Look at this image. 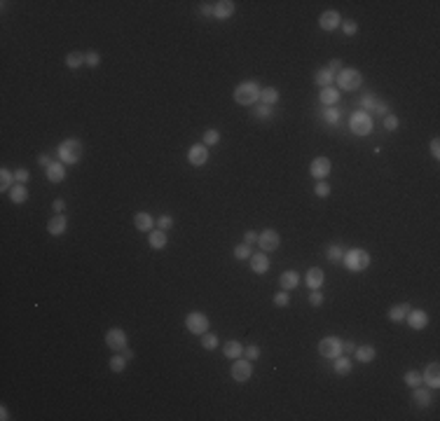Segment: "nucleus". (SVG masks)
<instances>
[{
    "label": "nucleus",
    "instance_id": "34",
    "mask_svg": "<svg viewBox=\"0 0 440 421\" xmlns=\"http://www.w3.org/2000/svg\"><path fill=\"white\" fill-rule=\"evenodd\" d=\"M127 363H129V360H127L124 356H113L108 365H110V370H113L115 374H120V372H124V368H127Z\"/></svg>",
    "mask_w": 440,
    "mask_h": 421
},
{
    "label": "nucleus",
    "instance_id": "59",
    "mask_svg": "<svg viewBox=\"0 0 440 421\" xmlns=\"http://www.w3.org/2000/svg\"><path fill=\"white\" fill-rule=\"evenodd\" d=\"M344 351H347V354L356 351V344H354V342H342V354H344Z\"/></svg>",
    "mask_w": 440,
    "mask_h": 421
},
{
    "label": "nucleus",
    "instance_id": "51",
    "mask_svg": "<svg viewBox=\"0 0 440 421\" xmlns=\"http://www.w3.org/2000/svg\"><path fill=\"white\" fill-rule=\"evenodd\" d=\"M309 304H314V307H321V304H323L321 290H311V292H309Z\"/></svg>",
    "mask_w": 440,
    "mask_h": 421
},
{
    "label": "nucleus",
    "instance_id": "7",
    "mask_svg": "<svg viewBox=\"0 0 440 421\" xmlns=\"http://www.w3.org/2000/svg\"><path fill=\"white\" fill-rule=\"evenodd\" d=\"M319 354L323 358H337V356H342V340H337V337H323L319 342Z\"/></svg>",
    "mask_w": 440,
    "mask_h": 421
},
{
    "label": "nucleus",
    "instance_id": "60",
    "mask_svg": "<svg viewBox=\"0 0 440 421\" xmlns=\"http://www.w3.org/2000/svg\"><path fill=\"white\" fill-rule=\"evenodd\" d=\"M38 162H40V166H45V169H47V166L52 164V157H49V155H40V157H38Z\"/></svg>",
    "mask_w": 440,
    "mask_h": 421
},
{
    "label": "nucleus",
    "instance_id": "46",
    "mask_svg": "<svg viewBox=\"0 0 440 421\" xmlns=\"http://www.w3.org/2000/svg\"><path fill=\"white\" fill-rule=\"evenodd\" d=\"M84 64L89 68H96L98 64H101V56H98V52H87L84 54Z\"/></svg>",
    "mask_w": 440,
    "mask_h": 421
},
{
    "label": "nucleus",
    "instance_id": "24",
    "mask_svg": "<svg viewBox=\"0 0 440 421\" xmlns=\"http://www.w3.org/2000/svg\"><path fill=\"white\" fill-rule=\"evenodd\" d=\"M305 278H307V286H309V288H311V290H319L321 286H323V278H326V276H323V272H321L319 267H311Z\"/></svg>",
    "mask_w": 440,
    "mask_h": 421
},
{
    "label": "nucleus",
    "instance_id": "50",
    "mask_svg": "<svg viewBox=\"0 0 440 421\" xmlns=\"http://www.w3.org/2000/svg\"><path fill=\"white\" fill-rule=\"evenodd\" d=\"M157 227L164 229V232H166V229H171V227H174V218H171V215H162L160 220H157Z\"/></svg>",
    "mask_w": 440,
    "mask_h": 421
},
{
    "label": "nucleus",
    "instance_id": "49",
    "mask_svg": "<svg viewBox=\"0 0 440 421\" xmlns=\"http://www.w3.org/2000/svg\"><path fill=\"white\" fill-rule=\"evenodd\" d=\"M288 302H291V297H288V290H279V292L274 295V304H277V307H286Z\"/></svg>",
    "mask_w": 440,
    "mask_h": 421
},
{
    "label": "nucleus",
    "instance_id": "47",
    "mask_svg": "<svg viewBox=\"0 0 440 421\" xmlns=\"http://www.w3.org/2000/svg\"><path fill=\"white\" fill-rule=\"evenodd\" d=\"M314 192H316V197H328V194H330V185H328V180H319V185H316V190H314Z\"/></svg>",
    "mask_w": 440,
    "mask_h": 421
},
{
    "label": "nucleus",
    "instance_id": "36",
    "mask_svg": "<svg viewBox=\"0 0 440 421\" xmlns=\"http://www.w3.org/2000/svg\"><path fill=\"white\" fill-rule=\"evenodd\" d=\"M326 258H328L330 262H342V258H344V248H342V246H330V248L326 250Z\"/></svg>",
    "mask_w": 440,
    "mask_h": 421
},
{
    "label": "nucleus",
    "instance_id": "14",
    "mask_svg": "<svg viewBox=\"0 0 440 421\" xmlns=\"http://www.w3.org/2000/svg\"><path fill=\"white\" fill-rule=\"evenodd\" d=\"M422 384H426V386H431V389H438L440 386V365L438 363L426 365V370L422 372Z\"/></svg>",
    "mask_w": 440,
    "mask_h": 421
},
{
    "label": "nucleus",
    "instance_id": "17",
    "mask_svg": "<svg viewBox=\"0 0 440 421\" xmlns=\"http://www.w3.org/2000/svg\"><path fill=\"white\" fill-rule=\"evenodd\" d=\"M319 24L323 31H335V28H340L342 24V19H340V12H335V10H328V12L321 14Z\"/></svg>",
    "mask_w": 440,
    "mask_h": 421
},
{
    "label": "nucleus",
    "instance_id": "28",
    "mask_svg": "<svg viewBox=\"0 0 440 421\" xmlns=\"http://www.w3.org/2000/svg\"><path fill=\"white\" fill-rule=\"evenodd\" d=\"M223 354H225L227 358H241V356H244V346H241L237 340H229V342H225V346H223Z\"/></svg>",
    "mask_w": 440,
    "mask_h": 421
},
{
    "label": "nucleus",
    "instance_id": "52",
    "mask_svg": "<svg viewBox=\"0 0 440 421\" xmlns=\"http://www.w3.org/2000/svg\"><path fill=\"white\" fill-rule=\"evenodd\" d=\"M328 70H330V73H333L335 78H337V75L342 73V61H340V59H333V61L328 64Z\"/></svg>",
    "mask_w": 440,
    "mask_h": 421
},
{
    "label": "nucleus",
    "instance_id": "48",
    "mask_svg": "<svg viewBox=\"0 0 440 421\" xmlns=\"http://www.w3.org/2000/svg\"><path fill=\"white\" fill-rule=\"evenodd\" d=\"M340 26H342V31H344V35H354V33L359 31V24H356L354 19H349V21H342Z\"/></svg>",
    "mask_w": 440,
    "mask_h": 421
},
{
    "label": "nucleus",
    "instance_id": "40",
    "mask_svg": "<svg viewBox=\"0 0 440 421\" xmlns=\"http://www.w3.org/2000/svg\"><path fill=\"white\" fill-rule=\"evenodd\" d=\"M323 119H326L328 124H337V122H340V110H337L335 105L326 108V113H323Z\"/></svg>",
    "mask_w": 440,
    "mask_h": 421
},
{
    "label": "nucleus",
    "instance_id": "30",
    "mask_svg": "<svg viewBox=\"0 0 440 421\" xmlns=\"http://www.w3.org/2000/svg\"><path fill=\"white\" fill-rule=\"evenodd\" d=\"M410 314V304H396V307H391L389 309V318L391 321H405V316Z\"/></svg>",
    "mask_w": 440,
    "mask_h": 421
},
{
    "label": "nucleus",
    "instance_id": "9",
    "mask_svg": "<svg viewBox=\"0 0 440 421\" xmlns=\"http://www.w3.org/2000/svg\"><path fill=\"white\" fill-rule=\"evenodd\" d=\"M251 374H253V365L244 358H234V363H232V379H237V382H248L251 379Z\"/></svg>",
    "mask_w": 440,
    "mask_h": 421
},
{
    "label": "nucleus",
    "instance_id": "20",
    "mask_svg": "<svg viewBox=\"0 0 440 421\" xmlns=\"http://www.w3.org/2000/svg\"><path fill=\"white\" fill-rule=\"evenodd\" d=\"M297 283H300V274L297 272H283L279 276V286H281V290H295L297 288Z\"/></svg>",
    "mask_w": 440,
    "mask_h": 421
},
{
    "label": "nucleus",
    "instance_id": "42",
    "mask_svg": "<svg viewBox=\"0 0 440 421\" xmlns=\"http://www.w3.org/2000/svg\"><path fill=\"white\" fill-rule=\"evenodd\" d=\"M253 253H251V246H246V243H239L237 248H234V258L237 260H248Z\"/></svg>",
    "mask_w": 440,
    "mask_h": 421
},
{
    "label": "nucleus",
    "instance_id": "39",
    "mask_svg": "<svg viewBox=\"0 0 440 421\" xmlns=\"http://www.w3.org/2000/svg\"><path fill=\"white\" fill-rule=\"evenodd\" d=\"M201 346H204L206 351H213V349H218V337H215V335H211V332H204V335H201Z\"/></svg>",
    "mask_w": 440,
    "mask_h": 421
},
{
    "label": "nucleus",
    "instance_id": "13",
    "mask_svg": "<svg viewBox=\"0 0 440 421\" xmlns=\"http://www.w3.org/2000/svg\"><path fill=\"white\" fill-rule=\"evenodd\" d=\"M405 318H407V325L412 330H424L428 325V314L424 309H410V314Z\"/></svg>",
    "mask_w": 440,
    "mask_h": 421
},
{
    "label": "nucleus",
    "instance_id": "29",
    "mask_svg": "<svg viewBox=\"0 0 440 421\" xmlns=\"http://www.w3.org/2000/svg\"><path fill=\"white\" fill-rule=\"evenodd\" d=\"M10 199H12L14 204H24L28 199V190H26V185H21V183H16L10 190Z\"/></svg>",
    "mask_w": 440,
    "mask_h": 421
},
{
    "label": "nucleus",
    "instance_id": "33",
    "mask_svg": "<svg viewBox=\"0 0 440 421\" xmlns=\"http://www.w3.org/2000/svg\"><path fill=\"white\" fill-rule=\"evenodd\" d=\"M333 368H335L337 374H349V372H351V358H347V356H337Z\"/></svg>",
    "mask_w": 440,
    "mask_h": 421
},
{
    "label": "nucleus",
    "instance_id": "54",
    "mask_svg": "<svg viewBox=\"0 0 440 421\" xmlns=\"http://www.w3.org/2000/svg\"><path fill=\"white\" fill-rule=\"evenodd\" d=\"M28 176H31V173H28L26 169H16V171H14V178H16V183H21V185H24V183L28 180Z\"/></svg>",
    "mask_w": 440,
    "mask_h": 421
},
{
    "label": "nucleus",
    "instance_id": "4",
    "mask_svg": "<svg viewBox=\"0 0 440 421\" xmlns=\"http://www.w3.org/2000/svg\"><path fill=\"white\" fill-rule=\"evenodd\" d=\"M234 101L239 105H253L260 101V87L258 82H241L234 89Z\"/></svg>",
    "mask_w": 440,
    "mask_h": 421
},
{
    "label": "nucleus",
    "instance_id": "22",
    "mask_svg": "<svg viewBox=\"0 0 440 421\" xmlns=\"http://www.w3.org/2000/svg\"><path fill=\"white\" fill-rule=\"evenodd\" d=\"M258 103H265V105H274L279 103V89L277 87H265V89H260V101Z\"/></svg>",
    "mask_w": 440,
    "mask_h": 421
},
{
    "label": "nucleus",
    "instance_id": "32",
    "mask_svg": "<svg viewBox=\"0 0 440 421\" xmlns=\"http://www.w3.org/2000/svg\"><path fill=\"white\" fill-rule=\"evenodd\" d=\"M414 403H417V407H428L431 405V393H428L424 386H417L414 389Z\"/></svg>",
    "mask_w": 440,
    "mask_h": 421
},
{
    "label": "nucleus",
    "instance_id": "45",
    "mask_svg": "<svg viewBox=\"0 0 440 421\" xmlns=\"http://www.w3.org/2000/svg\"><path fill=\"white\" fill-rule=\"evenodd\" d=\"M258 356H260V346H255V344L244 346V358H246V360H255Z\"/></svg>",
    "mask_w": 440,
    "mask_h": 421
},
{
    "label": "nucleus",
    "instance_id": "38",
    "mask_svg": "<svg viewBox=\"0 0 440 421\" xmlns=\"http://www.w3.org/2000/svg\"><path fill=\"white\" fill-rule=\"evenodd\" d=\"M201 143L206 145V147H209V145L220 143V133L215 131V129H206V131H204V136H201Z\"/></svg>",
    "mask_w": 440,
    "mask_h": 421
},
{
    "label": "nucleus",
    "instance_id": "21",
    "mask_svg": "<svg viewBox=\"0 0 440 421\" xmlns=\"http://www.w3.org/2000/svg\"><path fill=\"white\" fill-rule=\"evenodd\" d=\"M319 98H321V103L323 105H335L337 101H340V89L337 87H323L321 89V94H319Z\"/></svg>",
    "mask_w": 440,
    "mask_h": 421
},
{
    "label": "nucleus",
    "instance_id": "57",
    "mask_svg": "<svg viewBox=\"0 0 440 421\" xmlns=\"http://www.w3.org/2000/svg\"><path fill=\"white\" fill-rule=\"evenodd\" d=\"M199 12L204 14V16H213V5H211V2H204V5L199 7Z\"/></svg>",
    "mask_w": 440,
    "mask_h": 421
},
{
    "label": "nucleus",
    "instance_id": "23",
    "mask_svg": "<svg viewBox=\"0 0 440 421\" xmlns=\"http://www.w3.org/2000/svg\"><path fill=\"white\" fill-rule=\"evenodd\" d=\"M354 354H356V360H360V363H373L377 351H375V346H370V344H363V346H356Z\"/></svg>",
    "mask_w": 440,
    "mask_h": 421
},
{
    "label": "nucleus",
    "instance_id": "31",
    "mask_svg": "<svg viewBox=\"0 0 440 421\" xmlns=\"http://www.w3.org/2000/svg\"><path fill=\"white\" fill-rule=\"evenodd\" d=\"M14 185H16V178H14V173H12V171H7V169H2V171H0V190H2V192H10Z\"/></svg>",
    "mask_w": 440,
    "mask_h": 421
},
{
    "label": "nucleus",
    "instance_id": "15",
    "mask_svg": "<svg viewBox=\"0 0 440 421\" xmlns=\"http://www.w3.org/2000/svg\"><path fill=\"white\" fill-rule=\"evenodd\" d=\"M66 227H68V218L64 213H56L54 218H49V223H47V232L52 237H61L66 232Z\"/></svg>",
    "mask_w": 440,
    "mask_h": 421
},
{
    "label": "nucleus",
    "instance_id": "1",
    "mask_svg": "<svg viewBox=\"0 0 440 421\" xmlns=\"http://www.w3.org/2000/svg\"><path fill=\"white\" fill-rule=\"evenodd\" d=\"M56 155H59V162L64 164H78L82 159V143L78 138H66L64 143H59Z\"/></svg>",
    "mask_w": 440,
    "mask_h": 421
},
{
    "label": "nucleus",
    "instance_id": "2",
    "mask_svg": "<svg viewBox=\"0 0 440 421\" xmlns=\"http://www.w3.org/2000/svg\"><path fill=\"white\" fill-rule=\"evenodd\" d=\"M342 262H344V267H347L349 272H363V269H368V267H370V253H368V250H363V248L344 250Z\"/></svg>",
    "mask_w": 440,
    "mask_h": 421
},
{
    "label": "nucleus",
    "instance_id": "44",
    "mask_svg": "<svg viewBox=\"0 0 440 421\" xmlns=\"http://www.w3.org/2000/svg\"><path fill=\"white\" fill-rule=\"evenodd\" d=\"M384 129H387V131H396V129H398V117L391 115V113L384 115Z\"/></svg>",
    "mask_w": 440,
    "mask_h": 421
},
{
    "label": "nucleus",
    "instance_id": "11",
    "mask_svg": "<svg viewBox=\"0 0 440 421\" xmlns=\"http://www.w3.org/2000/svg\"><path fill=\"white\" fill-rule=\"evenodd\" d=\"M187 162H190L192 166H204V164L209 162V147H206L204 143L192 145V147L187 150Z\"/></svg>",
    "mask_w": 440,
    "mask_h": 421
},
{
    "label": "nucleus",
    "instance_id": "27",
    "mask_svg": "<svg viewBox=\"0 0 440 421\" xmlns=\"http://www.w3.org/2000/svg\"><path fill=\"white\" fill-rule=\"evenodd\" d=\"M333 80H335V75L328 70V68H319L316 75H314V82L319 84L321 89H323V87H333Z\"/></svg>",
    "mask_w": 440,
    "mask_h": 421
},
{
    "label": "nucleus",
    "instance_id": "41",
    "mask_svg": "<svg viewBox=\"0 0 440 421\" xmlns=\"http://www.w3.org/2000/svg\"><path fill=\"white\" fill-rule=\"evenodd\" d=\"M405 384H407L410 389H417V386H422V374H419V372H414V370H410V372L405 374Z\"/></svg>",
    "mask_w": 440,
    "mask_h": 421
},
{
    "label": "nucleus",
    "instance_id": "56",
    "mask_svg": "<svg viewBox=\"0 0 440 421\" xmlns=\"http://www.w3.org/2000/svg\"><path fill=\"white\" fill-rule=\"evenodd\" d=\"M428 150H431V155H433L436 159L440 157V141H438V138H433V141H431V145H428Z\"/></svg>",
    "mask_w": 440,
    "mask_h": 421
},
{
    "label": "nucleus",
    "instance_id": "5",
    "mask_svg": "<svg viewBox=\"0 0 440 421\" xmlns=\"http://www.w3.org/2000/svg\"><path fill=\"white\" fill-rule=\"evenodd\" d=\"M337 89H344V92H354L359 89L360 82H363V75H360L356 68H342V73L337 75Z\"/></svg>",
    "mask_w": 440,
    "mask_h": 421
},
{
    "label": "nucleus",
    "instance_id": "43",
    "mask_svg": "<svg viewBox=\"0 0 440 421\" xmlns=\"http://www.w3.org/2000/svg\"><path fill=\"white\" fill-rule=\"evenodd\" d=\"M253 117H260V119H267V117H272V105L258 103V108H255V110H253Z\"/></svg>",
    "mask_w": 440,
    "mask_h": 421
},
{
    "label": "nucleus",
    "instance_id": "58",
    "mask_svg": "<svg viewBox=\"0 0 440 421\" xmlns=\"http://www.w3.org/2000/svg\"><path fill=\"white\" fill-rule=\"evenodd\" d=\"M52 209L61 213V210L66 209V201H64V199H54V201H52Z\"/></svg>",
    "mask_w": 440,
    "mask_h": 421
},
{
    "label": "nucleus",
    "instance_id": "53",
    "mask_svg": "<svg viewBox=\"0 0 440 421\" xmlns=\"http://www.w3.org/2000/svg\"><path fill=\"white\" fill-rule=\"evenodd\" d=\"M373 113H375V115H379V117H384V115H389V105L384 103V101H377V105H375Z\"/></svg>",
    "mask_w": 440,
    "mask_h": 421
},
{
    "label": "nucleus",
    "instance_id": "61",
    "mask_svg": "<svg viewBox=\"0 0 440 421\" xmlns=\"http://www.w3.org/2000/svg\"><path fill=\"white\" fill-rule=\"evenodd\" d=\"M122 356H124L127 360H131V358H133V351H131V349H124V351H122Z\"/></svg>",
    "mask_w": 440,
    "mask_h": 421
},
{
    "label": "nucleus",
    "instance_id": "35",
    "mask_svg": "<svg viewBox=\"0 0 440 421\" xmlns=\"http://www.w3.org/2000/svg\"><path fill=\"white\" fill-rule=\"evenodd\" d=\"M377 101H379V98H377L375 94H365V96L360 98V110H365V113H373L375 105H377Z\"/></svg>",
    "mask_w": 440,
    "mask_h": 421
},
{
    "label": "nucleus",
    "instance_id": "16",
    "mask_svg": "<svg viewBox=\"0 0 440 421\" xmlns=\"http://www.w3.org/2000/svg\"><path fill=\"white\" fill-rule=\"evenodd\" d=\"M45 173H47V180H49V183H61V180L66 178V164H64V162H52V164L45 169Z\"/></svg>",
    "mask_w": 440,
    "mask_h": 421
},
{
    "label": "nucleus",
    "instance_id": "10",
    "mask_svg": "<svg viewBox=\"0 0 440 421\" xmlns=\"http://www.w3.org/2000/svg\"><path fill=\"white\" fill-rule=\"evenodd\" d=\"M330 171H333V164H330V159L328 157H316L311 164H309V173H311L314 178H319V180H326Z\"/></svg>",
    "mask_w": 440,
    "mask_h": 421
},
{
    "label": "nucleus",
    "instance_id": "3",
    "mask_svg": "<svg viewBox=\"0 0 440 421\" xmlns=\"http://www.w3.org/2000/svg\"><path fill=\"white\" fill-rule=\"evenodd\" d=\"M373 127H375V122H373V115L370 113H365V110L351 113V117H349V129H351V133L368 136V133L373 131Z\"/></svg>",
    "mask_w": 440,
    "mask_h": 421
},
{
    "label": "nucleus",
    "instance_id": "18",
    "mask_svg": "<svg viewBox=\"0 0 440 421\" xmlns=\"http://www.w3.org/2000/svg\"><path fill=\"white\" fill-rule=\"evenodd\" d=\"M237 10V5L232 0H220V2H213V16L215 19H229Z\"/></svg>",
    "mask_w": 440,
    "mask_h": 421
},
{
    "label": "nucleus",
    "instance_id": "6",
    "mask_svg": "<svg viewBox=\"0 0 440 421\" xmlns=\"http://www.w3.org/2000/svg\"><path fill=\"white\" fill-rule=\"evenodd\" d=\"M185 328L192 335H199L201 337L209 330V318H206V314H201V311H192V314L185 316Z\"/></svg>",
    "mask_w": 440,
    "mask_h": 421
},
{
    "label": "nucleus",
    "instance_id": "55",
    "mask_svg": "<svg viewBox=\"0 0 440 421\" xmlns=\"http://www.w3.org/2000/svg\"><path fill=\"white\" fill-rule=\"evenodd\" d=\"M258 237H260V234H255V232H246V234H244V243H246V246H253V243H258Z\"/></svg>",
    "mask_w": 440,
    "mask_h": 421
},
{
    "label": "nucleus",
    "instance_id": "25",
    "mask_svg": "<svg viewBox=\"0 0 440 421\" xmlns=\"http://www.w3.org/2000/svg\"><path fill=\"white\" fill-rule=\"evenodd\" d=\"M147 241H150V248L162 250L164 246H166V232H164V229H152L150 237H147Z\"/></svg>",
    "mask_w": 440,
    "mask_h": 421
},
{
    "label": "nucleus",
    "instance_id": "37",
    "mask_svg": "<svg viewBox=\"0 0 440 421\" xmlns=\"http://www.w3.org/2000/svg\"><path fill=\"white\" fill-rule=\"evenodd\" d=\"M84 64V54L82 52H70L66 56V66L68 68H80Z\"/></svg>",
    "mask_w": 440,
    "mask_h": 421
},
{
    "label": "nucleus",
    "instance_id": "12",
    "mask_svg": "<svg viewBox=\"0 0 440 421\" xmlns=\"http://www.w3.org/2000/svg\"><path fill=\"white\" fill-rule=\"evenodd\" d=\"M258 243H260V248L265 250V253H269V250H277L281 243V237L274 232V229H265L260 237H258Z\"/></svg>",
    "mask_w": 440,
    "mask_h": 421
},
{
    "label": "nucleus",
    "instance_id": "8",
    "mask_svg": "<svg viewBox=\"0 0 440 421\" xmlns=\"http://www.w3.org/2000/svg\"><path fill=\"white\" fill-rule=\"evenodd\" d=\"M106 344L113 351H124L127 349V332L122 328H110L106 332Z\"/></svg>",
    "mask_w": 440,
    "mask_h": 421
},
{
    "label": "nucleus",
    "instance_id": "19",
    "mask_svg": "<svg viewBox=\"0 0 440 421\" xmlns=\"http://www.w3.org/2000/svg\"><path fill=\"white\" fill-rule=\"evenodd\" d=\"M251 269H253V274H265L267 269H269V258H267V253H253L251 258Z\"/></svg>",
    "mask_w": 440,
    "mask_h": 421
},
{
    "label": "nucleus",
    "instance_id": "26",
    "mask_svg": "<svg viewBox=\"0 0 440 421\" xmlns=\"http://www.w3.org/2000/svg\"><path fill=\"white\" fill-rule=\"evenodd\" d=\"M133 225H136V229H141V232H150L152 229V215L150 213H136V218H133Z\"/></svg>",
    "mask_w": 440,
    "mask_h": 421
}]
</instances>
